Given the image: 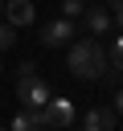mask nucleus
Returning <instances> with one entry per match:
<instances>
[{"label": "nucleus", "mask_w": 123, "mask_h": 131, "mask_svg": "<svg viewBox=\"0 0 123 131\" xmlns=\"http://www.w3.org/2000/svg\"><path fill=\"white\" fill-rule=\"evenodd\" d=\"M74 33H78V29H74L70 20H61V16H57V20H49V25L41 29V41H45L49 49H57V45H66V41H74Z\"/></svg>", "instance_id": "nucleus-4"}, {"label": "nucleus", "mask_w": 123, "mask_h": 131, "mask_svg": "<svg viewBox=\"0 0 123 131\" xmlns=\"http://www.w3.org/2000/svg\"><path fill=\"white\" fill-rule=\"evenodd\" d=\"M12 41H16V29L12 25H0V49H8Z\"/></svg>", "instance_id": "nucleus-11"}, {"label": "nucleus", "mask_w": 123, "mask_h": 131, "mask_svg": "<svg viewBox=\"0 0 123 131\" xmlns=\"http://www.w3.org/2000/svg\"><path fill=\"white\" fill-rule=\"evenodd\" d=\"M0 131H4V127H0Z\"/></svg>", "instance_id": "nucleus-15"}, {"label": "nucleus", "mask_w": 123, "mask_h": 131, "mask_svg": "<svg viewBox=\"0 0 123 131\" xmlns=\"http://www.w3.org/2000/svg\"><path fill=\"white\" fill-rule=\"evenodd\" d=\"M20 78H37V66H33V61H25V66H16V82H20Z\"/></svg>", "instance_id": "nucleus-13"}, {"label": "nucleus", "mask_w": 123, "mask_h": 131, "mask_svg": "<svg viewBox=\"0 0 123 131\" xmlns=\"http://www.w3.org/2000/svg\"><path fill=\"white\" fill-rule=\"evenodd\" d=\"M111 20L119 25V37H123V0H115V4H111Z\"/></svg>", "instance_id": "nucleus-12"}, {"label": "nucleus", "mask_w": 123, "mask_h": 131, "mask_svg": "<svg viewBox=\"0 0 123 131\" xmlns=\"http://www.w3.org/2000/svg\"><path fill=\"white\" fill-rule=\"evenodd\" d=\"M111 12L107 8H98V4H86V16H82V29L86 33H111Z\"/></svg>", "instance_id": "nucleus-7"}, {"label": "nucleus", "mask_w": 123, "mask_h": 131, "mask_svg": "<svg viewBox=\"0 0 123 131\" xmlns=\"http://www.w3.org/2000/svg\"><path fill=\"white\" fill-rule=\"evenodd\" d=\"M70 74L74 78H107V49L98 45V37H86V41H74L70 45Z\"/></svg>", "instance_id": "nucleus-1"}, {"label": "nucleus", "mask_w": 123, "mask_h": 131, "mask_svg": "<svg viewBox=\"0 0 123 131\" xmlns=\"http://www.w3.org/2000/svg\"><path fill=\"white\" fill-rule=\"evenodd\" d=\"M111 111H115V115H123V90L115 94V102H111Z\"/></svg>", "instance_id": "nucleus-14"}, {"label": "nucleus", "mask_w": 123, "mask_h": 131, "mask_svg": "<svg viewBox=\"0 0 123 131\" xmlns=\"http://www.w3.org/2000/svg\"><path fill=\"white\" fill-rule=\"evenodd\" d=\"M41 119H45V131H70L74 119H78V111H74L70 98H53V102L41 111Z\"/></svg>", "instance_id": "nucleus-3"}, {"label": "nucleus", "mask_w": 123, "mask_h": 131, "mask_svg": "<svg viewBox=\"0 0 123 131\" xmlns=\"http://www.w3.org/2000/svg\"><path fill=\"white\" fill-rule=\"evenodd\" d=\"M4 16H8L12 29H25V25L37 20V4H29V0H12V4L4 8Z\"/></svg>", "instance_id": "nucleus-6"}, {"label": "nucleus", "mask_w": 123, "mask_h": 131, "mask_svg": "<svg viewBox=\"0 0 123 131\" xmlns=\"http://www.w3.org/2000/svg\"><path fill=\"white\" fill-rule=\"evenodd\" d=\"M8 131H45V127L37 123V115H33V111H20V115L12 119V127H8Z\"/></svg>", "instance_id": "nucleus-8"}, {"label": "nucleus", "mask_w": 123, "mask_h": 131, "mask_svg": "<svg viewBox=\"0 0 123 131\" xmlns=\"http://www.w3.org/2000/svg\"><path fill=\"white\" fill-rule=\"evenodd\" d=\"M16 98H20L29 111H45V106L53 102V90H49V82L37 74V78H20V82H16Z\"/></svg>", "instance_id": "nucleus-2"}, {"label": "nucleus", "mask_w": 123, "mask_h": 131, "mask_svg": "<svg viewBox=\"0 0 123 131\" xmlns=\"http://www.w3.org/2000/svg\"><path fill=\"white\" fill-rule=\"evenodd\" d=\"M107 61H111V70H107V74H115V78H119V74H123V37H115V45L107 49Z\"/></svg>", "instance_id": "nucleus-9"}, {"label": "nucleus", "mask_w": 123, "mask_h": 131, "mask_svg": "<svg viewBox=\"0 0 123 131\" xmlns=\"http://www.w3.org/2000/svg\"><path fill=\"white\" fill-rule=\"evenodd\" d=\"M82 131H115V111L111 106H90L82 115Z\"/></svg>", "instance_id": "nucleus-5"}, {"label": "nucleus", "mask_w": 123, "mask_h": 131, "mask_svg": "<svg viewBox=\"0 0 123 131\" xmlns=\"http://www.w3.org/2000/svg\"><path fill=\"white\" fill-rule=\"evenodd\" d=\"M74 16H86V4L82 0H61V20L74 25Z\"/></svg>", "instance_id": "nucleus-10"}]
</instances>
